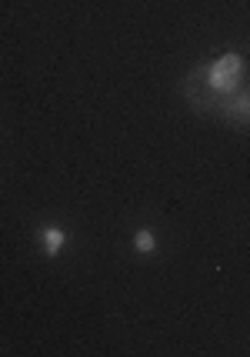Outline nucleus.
I'll return each mask as SVG.
<instances>
[{
  "mask_svg": "<svg viewBox=\"0 0 250 357\" xmlns=\"http://www.w3.org/2000/svg\"><path fill=\"white\" fill-rule=\"evenodd\" d=\"M37 241H40V254L44 257H57L63 244H67V234H63V227H40Z\"/></svg>",
  "mask_w": 250,
  "mask_h": 357,
  "instance_id": "3",
  "label": "nucleus"
},
{
  "mask_svg": "<svg viewBox=\"0 0 250 357\" xmlns=\"http://www.w3.org/2000/svg\"><path fill=\"white\" fill-rule=\"evenodd\" d=\"M227 124L234 127H250V87H240L237 93H231L217 110Z\"/></svg>",
  "mask_w": 250,
  "mask_h": 357,
  "instance_id": "2",
  "label": "nucleus"
},
{
  "mask_svg": "<svg viewBox=\"0 0 250 357\" xmlns=\"http://www.w3.org/2000/svg\"><path fill=\"white\" fill-rule=\"evenodd\" d=\"M157 234L154 231H147V227H141V231L134 234V250L137 254H157Z\"/></svg>",
  "mask_w": 250,
  "mask_h": 357,
  "instance_id": "4",
  "label": "nucleus"
},
{
  "mask_svg": "<svg viewBox=\"0 0 250 357\" xmlns=\"http://www.w3.org/2000/svg\"><path fill=\"white\" fill-rule=\"evenodd\" d=\"M244 70H247V61H244V54H237V50H227V54H220L217 61H210L207 67H197L190 77L207 87V97H203L197 107L220 110V104H224L231 93L240 91Z\"/></svg>",
  "mask_w": 250,
  "mask_h": 357,
  "instance_id": "1",
  "label": "nucleus"
}]
</instances>
